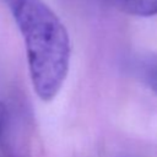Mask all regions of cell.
Here are the masks:
<instances>
[{"label": "cell", "mask_w": 157, "mask_h": 157, "mask_svg": "<svg viewBox=\"0 0 157 157\" xmlns=\"http://www.w3.org/2000/svg\"><path fill=\"white\" fill-rule=\"evenodd\" d=\"M119 11L139 16L151 17L157 15V0H103Z\"/></svg>", "instance_id": "2"}, {"label": "cell", "mask_w": 157, "mask_h": 157, "mask_svg": "<svg viewBox=\"0 0 157 157\" xmlns=\"http://www.w3.org/2000/svg\"><path fill=\"white\" fill-rule=\"evenodd\" d=\"M0 148L4 152L9 150V113L2 102H0Z\"/></svg>", "instance_id": "4"}, {"label": "cell", "mask_w": 157, "mask_h": 157, "mask_svg": "<svg viewBox=\"0 0 157 157\" xmlns=\"http://www.w3.org/2000/svg\"><path fill=\"white\" fill-rule=\"evenodd\" d=\"M23 38L29 77L43 102L60 92L70 67L69 33L58 15L43 0H1Z\"/></svg>", "instance_id": "1"}, {"label": "cell", "mask_w": 157, "mask_h": 157, "mask_svg": "<svg viewBox=\"0 0 157 157\" xmlns=\"http://www.w3.org/2000/svg\"><path fill=\"white\" fill-rule=\"evenodd\" d=\"M132 66L137 77L157 93V54L141 55L134 60Z\"/></svg>", "instance_id": "3"}]
</instances>
